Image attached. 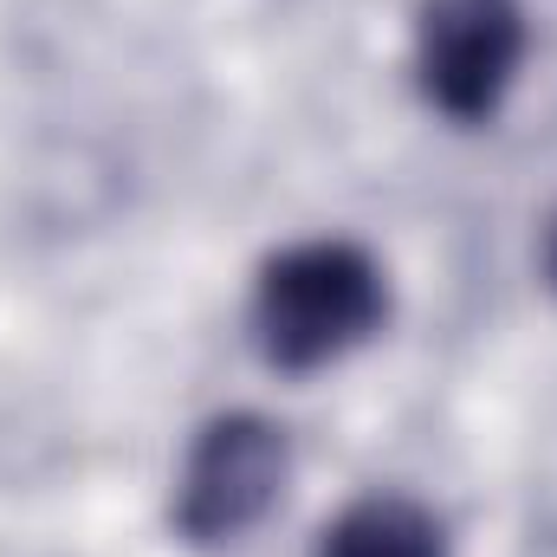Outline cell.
I'll return each mask as SVG.
<instances>
[{"instance_id":"6da1fadb","label":"cell","mask_w":557,"mask_h":557,"mask_svg":"<svg viewBox=\"0 0 557 557\" xmlns=\"http://www.w3.org/2000/svg\"><path fill=\"white\" fill-rule=\"evenodd\" d=\"M389 318V278L357 240H298L253 278V344L285 376H311Z\"/></svg>"},{"instance_id":"3957f363","label":"cell","mask_w":557,"mask_h":557,"mask_svg":"<svg viewBox=\"0 0 557 557\" xmlns=\"http://www.w3.org/2000/svg\"><path fill=\"white\" fill-rule=\"evenodd\" d=\"M532 26L519 0H421L416 13V85L447 124H486L519 65Z\"/></svg>"},{"instance_id":"5b68a950","label":"cell","mask_w":557,"mask_h":557,"mask_svg":"<svg viewBox=\"0 0 557 557\" xmlns=\"http://www.w3.org/2000/svg\"><path fill=\"white\" fill-rule=\"evenodd\" d=\"M539 260H545V285L557 292V214L545 221V247H539Z\"/></svg>"},{"instance_id":"277c9868","label":"cell","mask_w":557,"mask_h":557,"mask_svg":"<svg viewBox=\"0 0 557 557\" xmlns=\"http://www.w3.org/2000/svg\"><path fill=\"white\" fill-rule=\"evenodd\" d=\"M318 557H447V525L409 493H363L318 532Z\"/></svg>"},{"instance_id":"7a4b0ae2","label":"cell","mask_w":557,"mask_h":557,"mask_svg":"<svg viewBox=\"0 0 557 557\" xmlns=\"http://www.w3.org/2000/svg\"><path fill=\"white\" fill-rule=\"evenodd\" d=\"M285 473H292L285 428L253 416V409H227V416L201 421V434L188 441L169 519L201 552L208 545H234L278 506Z\"/></svg>"}]
</instances>
